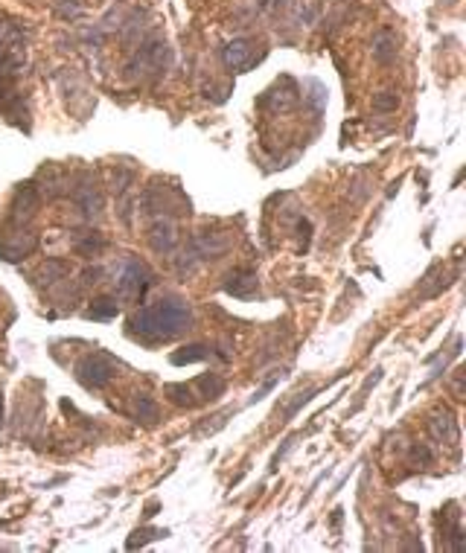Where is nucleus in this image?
Wrapping results in <instances>:
<instances>
[{"label":"nucleus","mask_w":466,"mask_h":553,"mask_svg":"<svg viewBox=\"0 0 466 553\" xmlns=\"http://www.w3.org/2000/svg\"><path fill=\"white\" fill-rule=\"evenodd\" d=\"M192 324V312L184 300H161V303H152V306H143L140 312L131 314V332L140 335L143 341L154 344V341H169L175 335H181L184 329H189Z\"/></svg>","instance_id":"nucleus-1"},{"label":"nucleus","mask_w":466,"mask_h":553,"mask_svg":"<svg viewBox=\"0 0 466 553\" xmlns=\"http://www.w3.org/2000/svg\"><path fill=\"white\" fill-rule=\"evenodd\" d=\"M295 18H298V21H303V24H312L315 18H318V6L315 4H298Z\"/></svg>","instance_id":"nucleus-25"},{"label":"nucleus","mask_w":466,"mask_h":553,"mask_svg":"<svg viewBox=\"0 0 466 553\" xmlns=\"http://www.w3.org/2000/svg\"><path fill=\"white\" fill-rule=\"evenodd\" d=\"M254 47H257V44L251 41V38H233V41H227V44L222 47V62H225V67L233 70V73L251 70V67H254L260 58H262V53H257Z\"/></svg>","instance_id":"nucleus-6"},{"label":"nucleus","mask_w":466,"mask_h":553,"mask_svg":"<svg viewBox=\"0 0 466 553\" xmlns=\"http://www.w3.org/2000/svg\"><path fill=\"white\" fill-rule=\"evenodd\" d=\"M274 385H277V376H274V379H268V382H265V385H262V387H260V390L254 393V397H251V402H248V405H254V402H260V399H265V393H268L271 387H274Z\"/></svg>","instance_id":"nucleus-29"},{"label":"nucleus","mask_w":466,"mask_h":553,"mask_svg":"<svg viewBox=\"0 0 466 553\" xmlns=\"http://www.w3.org/2000/svg\"><path fill=\"white\" fill-rule=\"evenodd\" d=\"M315 393H318L315 387H312V390H303V393H298V399H295V402H291V405H288V408L283 411V422H288L291 417H295V413H298V411H300V408H303V405H306L309 399H312Z\"/></svg>","instance_id":"nucleus-24"},{"label":"nucleus","mask_w":466,"mask_h":553,"mask_svg":"<svg viewBox=\"0 0 466 553\" xmlns=\"http://www.w3.org/2000/svg\"><path fill=\"white\" fill-rule=\"evenodd\" d=\"M134 413H138L143 422H154L158 420V402L146 397V393H138V397H134Z\"/></svg>","instance_id":"nucleus-18"},{"label":"nucleus","mask_w":466,"mask_h":553,"mask_svg":"<svg viewBox=\"0 0 466 553\" xmlns=\"http://www.w3.org/2000/svg\"><path fill=\"white\" fill-rule=\"evenodd\" d=\"M432 431H434V437L437 440H443V443H458V425H455V420L446 413V417H434L432 420Z\"/></svg>","instance_id":"nucleus-17"},{"label":"nucleus","mask_w":466,"mask_h":553,"mask_svg":"<svg viewBox=\"0 0 466 553\" xmlns=\"http://www.w3.org/2000/svg\"><path fill=\"white\" fill-rule=\"evenodd\" d=\"M227 248H230V236H225V233H216V230L196 233L189 239V253H184L187 256V274L201 260H219V256H225Z\"/></svg>","instance_id":"nucleus-4"},{"label":"nucleus","mask_w":466,"mask_h":553,"mask_svg":"<svg viewBox=\"0 0 466 553\" xmlns=\"http://www.w3.org/2000/svg\"><path fill=\"white\" fill-rule=\"evenodd\" d=\"M295 102H298V85L291 82L288 76H286V91H280V85H277L274 91H268L262 96V105L265 108H274V111H288Z\"/></svg>","instance_id":"nucleus-13"},{"label":"nucleus","mask_w":466,"mask_h":553,"mask_svg":"<svg viewBox=\"0 0 466 553\" xmlns=\"http://www.w3.org/2000/svg\"><path fill=\"white\" fill-rule=\"evenodd\" d=\"M309 91H312V93H309V102H312V111L315 114H321L324 111V105H326V91H324V85L318 82V79H309Z\"/></svg>","instance_id":"nucleus-23"},{"label":"nucleus","mask_w":466,"mask_h":553,"mask_svg":"<svg viewBox=\"0 0 466 553\" xmlns=\"http://www.w3.org/2000/svg\"><path fill=\"white\" fill-rule=\"evenodd\" d=\"M210 355V347L207 344H189V347H184L181 352H172V364L175 367H184V364H196V361H204Z\"/></svg>","instance_id":"nucleus-15"},{"label":"nucleus","mask_w":466,"mask_h":553,"mask_svg":"<svg viewBox=\"0 0 466 553\" xmlns=\"http://www.w3.org/2000/svg\"><path fill=\"white\" fill-rule=\"evenodd\" d=\"M169 62H172V50L164 38H146V41L134 50L126 70L134 79H158L166 73Z\"/></svg>","instance_id":"nucleus-2"},{"label":"nucleus","mask_w":466,"mask_h":553,"mask_svg":"<svg viewBox=\"0 0 466 553\" xmlns=\"http://www.w3.org/2000/svg\"><path fill=\"white\" fill-rule=\"evenodd\" d=\"M114 376H116V364L105 352L85 355V359L76 364V379H79L88 390H102Z\"/></svg>","instance_id":"nucleus-3"},{"label":"nucleus","mask_w":466,"mask_h":553,"mask_svg":"<svg viewBox=\"0 0 466 553\" xmlns=\"http://www.w3.org/2000/svg\"><path fill=\"white\" fill-rule=\"evenodd\" d=\"M0 425H4V397H0Z\"/></svg>","instance_id":"nucleus-30"},{"label":"nucleus","mask_w":466,"mask_h":553,"mask_svg":"<svg viewBox=\"0 0 466 553\" xmlns=\"http://www.w3.org/2000/svg\"><path fill=\"white\" fill-rule=\"evenodd\" d=\"M116 312H120V303H116V298H96L88 309V318L93 321H114Z\"/></svg>","instance_id":"nucleus-16"},{"label":"nucleus","mask_w":466,"mask_h":553,"mask_svg":"<svg viewBox=\"0 0 466 553\" xmlns=\"http://www.w3.org/2000/svg\"><path fill=\"white\" fill-rule=\"evenodd\" d=\"M140 539H128V547H138V545H146L149 539H158V536H166V533H158V530H138Z\"/></svg>","instance_id":"nucleus-26"},{"label":"nucleus","mask_w":466,"mask_h":553,"mask_svg":"<svg viewBox=\"0 0 466 553\" xmlns=\"http://www.w3.org/2000/svg\"><path fill=\"white\" fill-rule=\"evenodd\" d=\"M399 108V93L397 91H376L373 93V111L379 114H391Z\"/></svg>","instance_id":"nucleus-20"},{"label":"nucleus","mask_w":466,"mask_h":553,"mask_svg":"<svg viewBox=\"0 0 466 553\" xmlns=\"http://www.w3.org/2000/svg\"><path fill=\"white\" fill-rule=\"evenodd\" d=\"M102 245H105L102 239H93V236H91L88 242H79V245H76V251H79L82 256H91V253H96V251H100Z\"/></svg>","instance_id":"nucleus-27"},{"label":"nucleus","mask_w":466,"mask_h":553,"mask_svg":"<svg viewBox=\"0 0 466 553\" xmlns=\"http://www.w3.org/2000/svg\"><path fill=\"white\" fill-rule=\"evenodd\" d=\"M149 245L154 253H169L175 245H178V233H175V225L166 219H158L149 230Z\"/></svg>","instance_id":"nucleus-10"},{"label":"nucleus","mask_w":466,"mask_h":553,"mask_svg":"<svg viewBox=\"0 0 466 553\" xmlns=\"http://www.w3.org/2000/svg\"><path fill=\"white\" fill-rule=\"evenodd\" d=\"M55 15L62 18V21H76V18L85 15V4H82V0H58Z\"/></svg>","instance_id":"nucleus-21"},{"label":"nucleus","mask_w":466,"mask_h":553,"mask_svg":"<svg viewBox=\"0 0 466 553\" xmlns=\"http://www.w3.org/2000/svg\"><path fill=\"white\" fill-rule=\"evenodd\" d=\"M192 387V393H199V399H219L222 393H225V379L222 376H216V373H204V376H199L196 382L189 385Z\"/></svg>","instance_id":"nucleus-14"},{"label":"nucleus","mask_w":466,"mask_h":553,"mask_svg":"<svg viewBox=\"0 0 466 553\" xmlns=\"http://www.w3.org/2000/svg\"><path fill=\"white\" fill-rule=\"evenodd\" d=\"M166 397H169L175 405H187V408L196 405V399H192V387H189V385H166Z\"/></svg>","instance_id":"nucleus-22"},{"label":"nucleus","mask_w":466,"mask_h":553,"mask_svg":"<svg viewBox=\"0 0 466 553\" xmlns=\"http://www.w3.org/2000/svg\"><path fill=\"white\" fill-rule=\"evenodd\" d=\"M73 201L79 204V210L85 215H100L102 195H100V189H96V181H93L91 175H82V181L73 187Z\"/></svg>","instance_id":"nucleus-9"},{"label":"nucleus","mask_w":466,"mask_h":553,"mask_svg":"<svg viewBox=\"0 0 466 553\" xmlns=\"http://www.w3.org/2000/svg\"><path fill=\"white\" fill-rule=\"evenodd\" d=\"M397 32L394 29H376L373 32V41H371V53H373V58L379 65H391L394 58H397Z\"/></svg>","instance_id":"nucleus-11"},{"label":"nucleus","mask_w":466,"mask_h":553,"mask_svg":"<svg viewBox=\"0 0 466 553\" xmlns=\"http://www.w3.org/2000/svg\"><path fill=\"white\" fill-rule=\"evenodd\" d=\"M38 210V189L35 184H21L15 189V199H12V213H9V222L21 225L27 219H32Z\"/></svg>","instance_id":"nucleus-8"},{"label":"nucleus","mask_w":466,"mask_h":553,"mask_svg":"<svg viewBox=\"0 0 466 553\" xmlns=\"http://www.w3.org/2000/svg\"><path fill=\"white\" fill-rule=\"evenodd\" d=\"M38 248V233H29V230H15V233H4L0 236V256H4L6 262H18L29 256L32 251Z\"/></svg>","instance_id":"nucleus-7"},{"label":"nucleus","mask_w":466,"mask_h":553,"mask_svg":"<svg viewBox=\"0 0 466 553\" xmlns=\"http://www.w3.org/2000/svg\"><path fill=\"white\" fill-rule=\"evenodd\" d=\"M257 288H260L257 274L248 271V268L233 271V274L227 276V283H225V291L233 294V298H251V294H257Z\"/></svg>","instance_id":"nucleus-12"},{"label":"nucleus","mask_w":466,"mask_h":553,"mask_svg":"<svg viewBox=\"0 0 466 553\" xmlns=\"http://www.w3.org/2000/svg\"><path fill=\"white\" fill-rule=\"evenodd\" d=\"M149 286H152L149 268L143 262H138V260H126L120 276H116V294L126 298V300H140Z\"/></svg>","instance_id":"nucleus-5"},{"label":"nucleus","mask_w":466,"mask_h":553,"mask_svg":"<svg viewBox=\"0 0 466 553\" xmlns=\"http://www.w3.org/2000/svg\"><path fill=\"white\" fill-rule=\"evenodd\" d=\"M411 458H414L417 463H432V448H429V446H414Z\"/></svg>","instance_id":"nucleus-28"},{"label":"nucleus","mask_w":466,"mask_h":553,"mask_svg":"<svg viewBox=\"0 0 466 553\" xmlns=\"http://www.w3.org/2000/svg\"><path fill=\"white\" fill-rule=\"evenodd\" d=\"M70 274V265L67 262H62V260H47V265L41 268V283H47V286H53L55 280H62V276H67Z\"/></svg>","instance_id":"nucleus-19"}]
</instances>
